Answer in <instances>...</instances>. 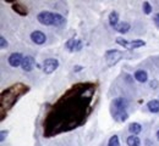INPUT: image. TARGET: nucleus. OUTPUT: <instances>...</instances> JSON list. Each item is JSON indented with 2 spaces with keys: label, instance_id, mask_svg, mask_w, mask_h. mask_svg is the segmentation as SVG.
Instances as JSON below:
<instances>
[{
  "label": "nucleus",
  "instance_id": "nucleus-1",
  "mask_svg": "<svg viewBox=\"0 0 159 146\" xmlns=\"http://www.w3.org/2000/svg\"><path fill=\"white\" fill-rule=\"evenodd\" d=\"M126 107H127V101L124 98H118L113 101V116L116 121L125 122L129 118Z\"/></svg>",
  "mask_w": 159,
  "mask_h": 146
},
{
  "label": "nucleus",
  "instance_id": "nucleus-2",
  "mask_svg": "<svg viewBox=\"0 0 159 146\" xmlns=\"http://www.w3.org/2000/svg\"><path fill=\"white\" fill-rule=\"evenodd\" d=\"M37 20L44 26H54V14L49 11H42L38 14Z\"/></svg>",
  "mask_w": 159,
  "mask_h": 146
},
{
  "label": "nucleus",
  "instance_id": "nucleus-3",
  "mask_svg": "<svg viewBox=\"0 0 159 146\" xmlns=\"http://www.w3.org/2000/svg\"><path fill=\"white\" fill-rule=\"evenodd\" d=\"M122 57V52L119 50H109L105 52V60L109 66H113Z\"/></svg>",
  "mask_w": 159,
  "mask_h": 146
},
{
  "label": "nucleus",
  "instance_id": "nucleus-4",
  "mask_svg": "<svg viewBox=\"0 0 159 146\" xmlns=\"http://www.w3.org/2000/svg\"><path fill=\"white\" fill-rule=\"evenodd\" d=\"M58 67H59V61L57 59H47L43 62V71L47 74L53 73Z\"/></svg>",
  "mask_w": 159,
  "mask_h": 146
},
{
  "label": "nucleus",
  "instance_id": "nucleus-5",
  "mask_svg": "<svg viewBox=\"0 0 159 146\" xmlns=\"http://www.w3.org/2000/svg\"><path fill=\"white\" fill-rule=\"evenodd\" d=\"M34 66H36V60L32 56H25L23 57V61H22L21 67H22V69L25 72H31L34 68Z\"/></svg>",
  "mask_w": 159,
  "mask_h": 146
},
{
  "label": "nucleus",
  "instance_id": "nucleus-6",
  "mask_svg": "<svg viewBox=\"0 0 159 146\" xmlns=\"http://www.w3.org/2000/svg\"><path fill=\"white\" fill-rule=\"evenodd\" d=\"M31 39H32V42L34 43V44L42 45V44L45 43L47 37H45V34H44L43 32H40V31H34V32L31 33Z\"/></svg>",
  "mask_w": 159,
  "mask_h": 146
},
{
  "label": "nucleus",
  "instance_id": "nucleus-7",
  "mask_svg": "<svg viewBox=\"0 0 159 146\" xmlns=\"http://www.w3.org/2000/svg\"><path fill=\"white\" fill-rule=\"evenodd\" d=\"M22 61H23V56L19 52H14L9 56V63L11 67H19L22 65Z\"/></svg>",
  "mask_w": 159,
  "mask_h": 146
},
{
  "label": "nucleus",
  "instance_id": "nucleus-8",
  "mask_svg": "<svg viewBox=\"0 0 159 146\" xmlns=\"http://www.w3.org/2000/svg\"><path fill=\"white\" fill-rule=\"evenodd\" d=\"M135 78H136V81L139 82V83H144V82H147V79H148L147 72L143 71V69L136 71V73H135Z\"/></svg>",
  "mask_w": 159,
  "mask_h": 146
},
{
  "label": "nucleus",
  "instance_id": "nucleus-9",
  "mask_svg": "<svg viewBox=\"0 0 159 146\" xmlns=\"http://www.w3.org/2000/svg\"><path fill=\"white\" fill-rule=\"evenodd\" d=\"M114 29H115L116 32L121 33V34H125V33H127V32L130 31V24H129L127 22H120Z\"/></svg>",
  "mask_w": 159,
  "mask_h": 146
},
{
  "label": "nucleus",
  "instance_id": "nucleus-10",
  "mask_svg": "<svg viewBox=\"0 0 159 146\" xmlns=\"http://www.w3.org/2000/svg\"><path fill=\"white\" fill-rule=\"evenodd\" d=\"M147 107H148L149 112H152V113H158L159 112V100H151V101L147 104Z\"/></svg>",
  "mask_w": 159,
  "mask_h": 146
},
{
  "label": "nucleus",
  "instance_id": "nucleus-11",
  "mask_svg": "<svg viewBox=\"0 0 159 146\" xmlns=\"http://www.w3.org/2000/svg\"><path fill=\"white\" fill-rule=\"evenodd\" d=\"M109 23H110V26L113 28H115L119 24V15H118L116 11L110 12V15H109Z\"/></svg>",
  "mask_w": 159,
  "mask_h": 146
},
{
  "label": "nucleus",
  "instance_id": "nucleus-12",
  "mask_svg": "<svg viewBox=\"0 0 159 146\" xmlns=\"http://www.w3.org/2000/svg\"><path fill=\"white\" fill-rule=\"evenodd\" d=\"M126 143H127V145L129 146H139L141 145V140H139V136H136V135H131V136H129L127 140H126Z\"/></svg>",
  "mask_w": 159,
  "mask_h": 146
},
{
  "label": "nucleus",
  "instance_id": "nucleus-13",
  "mask_svg": "<svg viewBox=\"0 0 159 146\" xmlns=\"http://www.w3.org/2000/svg\"><path fill=\"white\" fill-rule=\"evenodd\" d=\"M129 130H130V133L132 134V135H137L141 133V130H142V127L139 123H131L130 127H129Z\"/></svg>",
  "mask_w": 159,
  "mask_h": 146
},
{
  "label": "nucleus",
  "instance_id": "nucleus-14",
  "mask_svg": "<svg viewBox=\"0 0 159 146\" xmlns=\"http://www.w3.org/2000/svg\"><path fill=\"white\" fill-rule=\"evenodd\" d=\"M65 19L60 14H54V26L55 27H62L65 24Z\"/></svg>",
  "mask_w": 159,
  "mask_h": 146
},
{
  "label": "nucleus",
  "instance_id": "nucleus-15",
  "mask_svg": "<svg viewBox=\"0 0 159 146\" xmlns=\"http://www.w3.org/2000/svg\"><path fill=\"white\" fill-rule=\"evenodd\" d=\"M14 10L16 11V12H19L20 15H27V9L23 6V5H21V4H14Z\"/></svg>",
  "mask_w": 159,
  "mask_h": 146
},
{
  "label": "nucleus",
  "instance_id": "nucleus-16",
  "mask_svg": "<svg viewBox=\"0 0 159 146\" xmlns=\"http://www.w3.org/2000/svg\"><path fill=\"white\" fill-rule=\"evenodd\" d=\"M76 43H77V39H69V40L66 42V44H65V46H66V49H67L69 51H75Z\"/></svg>",
  "mask_w": 159,
  "mask_h": 146
},
{
  "label": "nucleus",
  "instance_id": "nucleus-17",
  "mask_svg": "<svg viewBox=\"0 0 159 146\" xmlns=\"http://www.w3.org/2000/svg\"><path fill=\"white\" fill-rule=\"evenodd\" d=\"M146 43L143 40H132L129 43V49H137L139 46H143Z\"/></svg>",
  "mask_w": 159,
  "mask_h": 146
},
{
  "label": "nucleus",
  "instance_id": "nucleus-18",
  "mask_svg": "<svg viewBox=\"0 0 159 146\" xmlns=\"http://www.w3.org/2000/svg\"><path fill=\"white\" fill-rule=\"evenodd\" d=\"M142 9H143V12H144L146 15H149V14L152 12V6H151V4H149L148 1H144V2H143Z\"/></svg>",
  "mask_w": 159,
  "mask_h": 146
},
{
  "label": "nucleus",
  "instance_id": "nucleus-19",
  "mask_svg": "<svg viewBox=\"0 0 159 146\" xmlns=\"http://www.w3.org/2000/svg\"><path fill=\"white\" fill-rule=\"evenodd\" d=\"M108 145H109V146H120L119 138H118L116 135L111 136V138L109 139V143H108Z\"/></svg>",
  "mask_w": 159,
  "mask_h": 146
},
{
  "label": "nucleus",
  "instance_id": "nucleus-20",
  "mask_svg": "<svg viewBox=\"0 0 159 146\" xmlns=\"http://www.w3.org/2000/svg\"><path fill=\"white\" fill-rule=\"evenodd\" d=\"M116 43H118L119 45H121V46H124V48L129 49V43H130V42L125 40V39H122V38H118V39H116Z\"/></svg>",
  "mask_w": 159,
  "mask_h": 146
},
{
  "label": "nucleus",
  "instance_id": "nucleus-21",
  "mask_svg": "<svg viewBox=\"0 0 159 146\" xmlns=\"http://www.w3.org/2000/svg\"><path fill=\"white\" fill-rule=\"evenodd\" d=\"M0 43H1V45H0V46H1V49H6V48H7V45H9L7 42H6V39H5L4 37H0Z\"/></svg>",
  "mask_w": 159,
  "mask_h": 146
},
{
  "label": "nucleus",
  "instance_id": "nucleus-22",
  "mask_svg": "<svg viewBox=\"0 0 159 146\" xmlns=\"http://www.w3.org/2000/svg\"><path fill=\"white\" fill-rule=\"evenodd\" d=\"M153 22H154V24L159 28V14H156V15H154V17H153Z\"/></svg>",
  "mask_w": 159,
  "mask_h": 146
},
{
  "label": "nucleus",
  "instance_id": "nucleus-23",
  "mask_svg": "<svg viewBox=\"0 0 159 146\" xmlns=\"http://www.w3.org/2000/svg\"><path fill=\"white\" fill-rule=\"evenodd\" d=\"M6 135H7V130H2V131H1V138H0V140L4 141L5 138H6Z\"/></svg>",
  "mask_w": 159,
  "mask_h": 146
},
{
  "label": "nucleus",
  "instance_id": "nucleus-24",
  "mask_svg": "<svg viewBox=\"0 0 159 146\" xmlns=\"http://www.w3.org/2000/svg\"><path fill=\"white\" fill-rule=\"evenodd\" d=\"M81 69H82V66H75V68H74L75 72H80Z\"/></svg>",
  "mask_w": 159,
  "mask_h": 146
},
{
  "label": "nucleus",
  "instance_id": "nucleus-25",
  "mask_svg": "<svg viewBox=\"0 0 159 146\" xmlns=\"http://www.w3.org/2000/svg\"><path fill=\"white\" fill-rule=\"evenodd\" d=\"M157 139H158V140H159V130H158V131H157Z\"/></svg>",
  "mask_w": 159,
  "mask_h": 146
}]
</instances>
